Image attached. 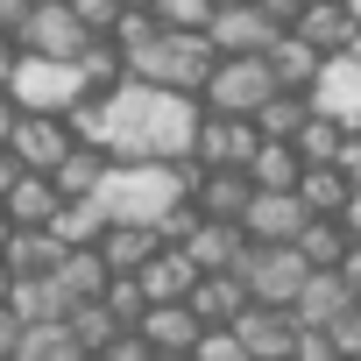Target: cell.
<instances>
[{"instance_id":"52a82bcc","label":"cell","mask_w":361,"mask_h":361,"mask_svg":"<svg viewBox=\"0 0 361 361\" xmlns=\"http://www.w3.org/2000/svg\"><path fill=\"white\" fill-rule=\"evenodd\" d=\"M206 43L220 50V57H269L276 43H283V22L269 15V8H220L213 15V29H206Z\"/></svg>"},{"instance_id":"cb8c5ba5","label":"cell","mask_w":361,"mask_h":361,"mask_svg":"<svg viewBox=\"0 0 361 361\" xmlns=\"http://www.w3.org/2000/svg\"><path fill=\"white\" fill-rule=\"evenodd\" d=\"M8 305H15L22 326H57V319H71V298L57 290V276H22Z\"/></svg>"},{"instance_id":"6f0895ef","label":"cell","mask_w":361,"mask_h":361,"mask_svg":"<svg viewBox=\"0 0 361 361\" xmlns=\"http://www.w3.org/2000/svg\"><path fill=\"white\" fill-rule=\"evenodd\" d=\"M347 15H354V22H361V0H347Z\"/></svg>"},{"instance_id":"4fadbf2b","label":"cell","mask_w":361,"mask_h":361,"mask_svg":"<svg viewBox=\"0 0 361 361\" xmlns=\"http://www.w3.org/2000/svg\"><path fill=\"white\" fill-rule=\"evenodd\" d=\"M312 114L340 121L347 135H361V57H333L312 85Z\"/></svg>"},{"instance_id":"ffe728a7","label":"cell","mask_w":361,"mask_h":361,"mask_svg":"<svg viewBox=\"0 0 361 361\" xmlns=\"http://www.w3.org/2000/svg\"><path fill=\"white\" fill-rule=\"evenodd\" d=\"M156 255H163V234H156V227H106V234H99V262H106L114 276H142Z\"/></svg>"},{"instance_id":"ee69618b","label":"cell","mask_w":361,"mask_h":361,"mask_svg":"<svg viewBox=\"0 0 361 361\" xmlns=\"http://www.w3.org/2000/svg\"><path fill=\"white\" fill-rule=\"evenodd\" d=\"M15 347H22V319L15 305H0V361H15Z\"/></svg>"},{"instance_id":"1f68e13d","label":"cell","mask_w":361,"mask_h":361,"mask_svg":"<svg viewBox=\"0 0 361 361\" xmlns=\"http://www.w3.org/2000/svg\"><path fill=\"white\" fill-rule=\"evenodd\" d=\"M64 326H71V340L85 347V361H99V354H106V347H114L121 333H135V326H121V319H114L106 305H78V312H71Z\"/></svg>"},{"instance_id":"3957f363","label":"cell","mask_w":361,"mask_h":361,"mask_svg":"<svg viewBox=\"0 0 361 361\" xmlns=\"http://www.w3.org/2000/svg\"><path fill=\"white\" fill-rule=\"evenodd\" d=\"M213 71H220V50H213L206 36H170V29H163L149 50H135V57H128V78H135V85L185 92V99H206Z\"/></svg>"},{"instance_id":"9c48e42d","label":"cell","mask_w":361,"mask_h":361,"mask_svg":"<svg viewBox=\"0 0 361 361\" xmlns=\"http://www.w3.org/2000/svg\"><path fill=\"white\" fill-rule=\"evenodd\" d=\"M15 163L22 170H36V177H57L64 170V156L78 149L71 142V128H64V114H22V128H15Z\"/></svg>"},{"instance_id":"4dcf8cb0","label":"cell","mask_w":361,"mask_h":361,"mask_svg":"<svg viewBox=\"0 0 361 361\" xmlns=\"http://www.w3.org/2000/svg\"><path fill=\"white\" fill-rule=\"evenodd\" d=\"M64 262V248L50 241V234H36V227H15V241H8V269H15V283L22 276H50Z\"/></svg>"},{"instance_id":"7c38bea8","label":"cell","mask_w":361,"mask_h":361,"mask_svg":"<svg viewBox=\"0 0 361 361\" xmlns=\"http://www.w3.org/2000/svg\"><path fill=\"white\" fill-rule=\"evenodd\" d=\"M234 333H241V347H248L255 361H290L298 340H305L298 312H276V305H248V312L234 319Z\"/></svg>"},{"instance_id":"d590c367","label":"cell","mask_w":361,"mask_h":361,"mask_svg":"<svg viewBox=\"0 0 361 361\" xmlns=\"http://www.w3.org/2000/svg\"><path fill=\"white\" fill-rule=\"evenodd\" d=\"M354 241L340 234V220H312L305 234H298V255L312 262V269H340V255H347Z\"/></svg>"},{"instance_id":"f6af8a7d","label":"cell","mask_w":361,"mask_h":361,"mask_svg":"<svg viewBox=\"0 0 361 361\" xmlns=\"http://www.w3.org/2000/svg\"><path fill=\"white\" fill-rule=\"evenodd\" d=\"M290 361H340V354H333V340H326V333H305Z\"/></svg>"},{"instance_id":"5bb4252c","label":"cell","mask_w":361,"mask_h":361,"mask_svg":"<svg viewBox=\"0 0 361 361\" xmlns=\"http://www.w3.org/2000/svg\"><path fill=\"white\" fill-rule=\"evenodd\" d=\"M135 283H142V298H149V305H192V290L206 283V269H199L185 248H163Z\"/></svg>"},{"instance_id":"c3c4849f","label":"cell","mask_w":361,"mask_h":361,"mask_svg":"<svg viewBox=\"0 0 361 361\" xmlns=\"http://www.w3.org/2000/svg\"><path fill=\"white\" fill-rule=\"evenodd\" d=\"M15 128H22V106H15V92H0V149L15 142Z\"/></svg>"},{"instance_id":"7bdbcfd3","label":"cell","mask_w":361,"mask_h":361,"mask_svg":"<svg viewBox=\"0 0 361 361\" xmlns=\"http://www.w3.org/2000/svg\"><path fill=\"white\" fill-rule=\"evenodd\" d=\"M340 177H347V192H361V135H347L340 142V163H333Z\"/></svg>"},{"instance_id":"836d02e7","label":"cell","mask_w":361,"mask_h":361,"mask_svg":"<svg viewBox=\"0 0 361 361\" xmlns=\"http://www.w3.org/2000/svg\"><path fill=\"white\" fill-rule=\"evenodd\" d=\"M170 36H206L213 29V15H220V0H156V8H149Z\"/></svg>"},{"instance_id":"e0dca14e","label":"cell","mask_w":361,"mask_h":361,"mask_svg":"<svg viewBox=\"0 0 361 361\" xmlns=\"http://www.w3.org/2000/svg\"><path fill=\"white\" fill-rule=\"evenodd\" d=\"M135 333H142L156 354H192V347L206 340V326H199V312H192V305H149Z\"/></svg>"},{"instance_id":"484cf974","label":"cell","mask_w":361,"mask_h":361,"mask_svg":"<svg viewBox=\"0 0 361 361\" xmlns=\"http://www.w3.org/2000/svg\"><path fill=\"white\" fill-rule=\"evenodd\" d=\"M106 177H114V156H106V149H71L64 170L50 177V185H57L64 199H99V192H106Z\"/></svg>"},{"instance_id":"8fae6325","label":"cell","mask_w":361,"mask_h":361,"mask_svg":"<svg viewBox=\"0 0 361 361\" xmlns=\"http://www.w3.org/2000/svg\"><path fill=\"white\" fill-rule=\"evenodd\" d=\"M92 50V36L78 29V15H71V0L64 8H36V22L22 29V57H50V64H78Z\"/></svg>"},{"instance_id":"2e32d148","label":"cell","mask_w":361,"mask_h":361,"mask_svg":"<svg viewBox=\"0 0 361 361\" xmlns=\"http://www.w3.org/2000/svg\"><path fill=\"white\" fill-rule=\"evenodd\" d=\"M185 255H192L206 276H234L241 255H248V234H241L234 220H199V234L185 241Z\"/></svg>"},{"instance_id":"f35d334b","label":"cell","mask_w":361,"mask_h":361,"mask_svg":"<svg viewBox=\"0 0 361 361\" xmlns=\"http://www.w3.org/2000/svg\"><path fill=\"white\" fill-rule=\"evenodd\" d=\"M192 361H255V354L241 347V333H234V326H206V340L192 347Z\"/></svg>"},{"instance_id":"5b68a950","label":"cell","mask_w":361,"mask_h":361,"mask_svg":"<svg viewBox=\"0 0 361 361\" xmlns=\"http://www.w3.org/2000/svg\"><path fill=\"white\" fill-rule=\"evenodd\" d=\"M241 283H248V298L255 305H276V312H298V298H305V283L319 276L298 248H248L241 255V269H234Z\"/></svg>"},{"instance_id":"4316f807","label":"cell","mask_w":361,"mask_h":361,"mask_svg":"<svg viewBox=\"0 0 361 361\" xmlns=\"http://www.w3.org/2000/svg\"><path fill=\"white\" fill-rule=\"evenodd\" d=\"M347 305H354V298H347V283H340L333 269H319V276L305 283V298H298V326H305V333H326Z\"/></svg>"},{"instance_id":"f1b7e54d","label":"cell","mask_w":361,"mask_h":361,"mask_svg":"<svg viewBox=\"0 0 361 361\" xmlns=\"http://www.w3.org/2000/svg\"><path fill=\"white\" fill-rule=\"evenodd\" d=\"M298 199H305L312 220H340V206H347V177H340L333 163H312V170L298 177Z\"/></svg>"},{"instance_id":"6da1fadb","label":"cell","mask_w":361,"mask_h":361,"mask_svg":"<svg viewBox=\"0 0 361 361\" xmlns=\"http://www.w3.org/2000/svg\"><path fill=\"white\" fill-rule=\"evenodd\" d=\"M206 106L185 92H156V85H121L106 92V156L114 163H192Z\"/></svg>"},{"instance_id":"d6986e66","label":"cell","mask_w":361,"mask_h":361,"mask_svg":"<svg viewBox=\"0 0 361 361\" xmlns=\"http://www.w3.org/2000/svg\"><path fill=\"white\" fill-rule=\"evenodd\" d=\"M248 199H255L248 170H199V192H192V206H199L206 220H234V227H241Z\"/></svg>"},{"instance_id":"44dd1931","label":"cell","mask_w":361,"mask_h":361,"mask_svg":"<svg viewBox=\"0 0 361 361\" xmlns=\"http://www.w3.org/2000/svg\"><path fill=\"white\" fill-rule=\"evenodd\" d=\"M0 213H8L15 227H36V234H50V220L64 213V192L50 185V177H36V170H29L22 185H15L8 199H0Z\"/></svg>"},{"instance_id":"60d3db41","label":"cell","mask_w":361,"mask_h":361,"mask_svg":"<svg viewBox=\"0 0 361 361\" xmlns=\"http://www.w3.org/2000/svg\"><path fill=\"white\" fill-rule=\"evenodd\" d=\"M36 22V8H29V0H0V36H8V43H22V29Z\"/></svg>"},{"instance_id":"603a6c76","label":"cell","mask_w":361,"mask_h":361,"mask_svg":"<svg viewBox=\"0 0 361 361\" xmlns=\"http://www.w3.org/2000/svg\"><path fill=\"white\" fill-rule=\"evenodd\" d=\"M106 227H114V220H106L99 199H64V213L50 220V241H57V248H99Z\"/></svg>"},{"instance_id":"74e56055","label":"cell","mask_w":361,"mask_h":361,"mask_svg":"<svg viewBox=\"0 0 361 361\" xmlns=\"http://www.w3.org/2000/svg\"><path fill=\"white\" fill-rule=\"evenodd\" d=\"M99 305H106L121 326H142V312H149V298H142V283H135V276H114V290H106Z\"/></svg>"},{"instance_id":"d6a6232c","label":"cell","mask_w":361,"mask_h":361,"mask_svg":"<svg viewBox=\"0 0 361 361\" xmlns=\"http://www.w3.org/2000/svg\"><path fill=\"white\" fill-rule=\"evenodd\" d=\"M15 361H85V347H78V340H71V326L57 319V326H22Z\"/></svg>"},{"instance_id":"680465c9","label":"cell","mask_w":361,"mask_h":361,"mask_svg":"<svg viewBox=\"0 0 361 361\" xmlns=\"http://www.w3.org/2000/svg\"><path fill=\"white\" fill-rule=\"evenodd\" d=\"M156 361H192V354H156Z\"/></svg>"},{"instance_id":"8992f818","label":"cell","mask_w":361,"mask_h":361,"mask_svg":"<svg viewBox=\"0 0 361 361\" xmlns=\"http://www.w3.org/2000/svg\"><path fill=\"white\" fill-rule=\"evenodd\" d=\"M8 92H15L22 114H71L78 99H92L85 78H78V64H50V57H22V71H15Z\"/></svg>"},{"instance_id":"7a4b0ae2","label":"cell","mask_w":361,"mask_h":361,"mask_svg":"<svg viewBox=\"0 0 361 361\" xmlns=\"http://www.w3.org/2000/svg\"><path fill=\"white\" fill-rule=\"evenodd\" d=\"M192 192H199V163H114L99 206L114 227H163L177 206H192Z\"/></svg>"},{"instance_id":"277c9868","label":"cell","mask_w":361,"mask_h":361,"mask_svg":"<svg viewBox=\"0 0 361 361\" xmlns=\"http://www.w3.org/2000/svg\"><path fill=\"white\" fill-rule=\"evenodd\" d=\"M276 99V78H269V57H220L213 85H206V114H227V121H255L262 106Z\"/></svg>"},{"instance_id":"9f6ffc18","label":"cell","mask_w":361,"mask_h":361,"mask_svg":"<svg viewBox=\"0 0 361 361\" xmlns=\"http://www.w3.org/2000/svg\"><path fill=\"white\" fill-rule=\"evenodd\" d=\"M29 8H64V0H29Z\"/></svg>"},{"instance_id":"b9f144b4","label":"cell","mask_w":361,"mask_h":361,"mask_svg":"<svg viewBox=\"0 0 361 361\" xmlns=\"http://www.w3.org/2000/svg\"><path fill=\"white\" fill-rule=\"evenodd\" d=\"M99 361H156V347H149L142 333H121V340H114V347H106Z\"/></svg>"},{"instance_id":"9a60e30c","label":"cell","mask_w":361,"mask_h":361,"mask_svg":"<svg viewBox=\"0 0 361 361\" xmlns=\"http://www.w3.org/2000/svg\"><path fill=\"white\" fill-rule=\"evenodd\" d=\"M290 36H305L326 64H333V57H361V22H354L347 8H305Z\"/></svg>"},{"instance_id":"ba28073f","label":"cell","mask_w":361,"mask_h":361,"mask_svg":"<svg viewBox=\"0 0 361 361\" xmlns=\"http://www.w3.org/2000/svg\"><path fill=\"white\" fill-rule=\"evenodd\" d=\"M312 227V213H305V199L298 192H255L248 199V213H241V234H248V248H298V234Z\"/></svg>"},{"instance_id":"681fc988","label":"cell","mask_w":361,"mask_h":361,"mask_svg":"<svg viewBox=\"0 0 361 361\" xmlns=\"http://www.w3.org/2000/svg\"><path fill=\"white\" fill-rule=\"evenodd\" d=\"M15 71H22V43H8V36H0V92L15 85Z\"/></svg>"},{"instance_id":"816d5d0a","label":"cell","mask_w":361,"mask_h":361,"mask_svg":"<svg viewBox=\"0 0 361 361\" xmlns=\"http://www.w3.org/2000/svg\"><path fill=\"white\" fill-rule=\"evenodd\" d=\"M15 298V269H8V255H0V305Z\"/></svg>"},{"instance_id":"7402d4cb","label":"cell","mask_w":361,"mask_h":361,"mask_svg":"<svg viewBox=\"0 0 361 361\" xmlns=\"http://www.w3.org/2000/svg\"><path fill=\"white\" fill-rule=\"evenodd\" d=\"M319 71H326V57H319L305 36H283V43L269 50V78H276V92H305V99H312Z\"/></svg>"},{"instance_id":"ab89813d","label":"cell","mask_w":361,"mask_h":361,"mask_svg":"<svg viewBox=\"0 0 361 361\" xmlns=\"http://www.w3.org/2000/svg\"><path fill=\"white\" fill-rule=\"evenodd\" d=\"M326 340H333V354H340V361H361V298L326 326Z\"/></svg>"},{"instance_id":"ac0fdd59","label":"cell","mask_w":361,"mask_h":361,"mask_svg":"<svg viewBox=\"0 0 361 361\" xmlns=\"http://www.w3.org/2000/svg\"><path fill=\"white\" fill-rule=\"evenodd\" d=\"M50 276H57V290L71 298V312H78V305H99V298L114 290V269L99 262V248H64V262H57Z\"/></svg>"},{"instance_id":"f907efd6","label":"cell","mask_w":361,"mask_h":361,"mask_svg":"<svg viewBox=\"0 0 361 361\" xmlns=\"http://www.w3.org/2000/svg\"><path fill=\"white\" fill-rule=\"evenodd\" d=\"M22 177H29V170H22V163H15V149H0V199H8V192H15V185H22Z\"/></svg>"},{"instance_id":"e575fe53","label":"cell","mask_w":361,"mask_h":361,"mask_svg":"<svg viewBox=\"0 0 361 361\" xmlns=\"http://www.w3.org/2000/svg\"><path fill=\"white\" fill-rule=\"evenodd\" d=\"M340 142H347V128H340V121H326V114H312V121H305V135H298L290 149H298V163L312 170V163H340Z\"/></svg>"},{"instance_id":"db71d44e","label":"cell","mask_w":361,"mask_h":361,"mask_svg":"<svg viewBox=\"0 0 361 361\" xmlns=\"http://www.w3.org/2000/svg\"><path fill=\"white\" fill-rule=\"evenodd\" d=\"M305 8H347V0H305Z\"/></svg>"},{"instance_id":"83f0119b","label":"cell","mask_w":361,"mask_h":361,"mask_svg":"<svg viewBox=\"0 0 361 361\" xmlns=\"http://www.w3.org/2000/svg\"><path fill=\"white\" fill-rule=\"evenodd\" d=\"M298 177H305V163H298L290 142H262L255 163H248V185L255 192H298Z\"/></svg>"},{"instance_id":"f5cc1de1","label":"cell","mask_w":361,"mask_h":361,"mask_svg":"<svg viewBox=\"0 0 361 361\" xmlns=\"http://www.w3.org/2000/svg\"><path fill=\"white\" fill-rule=\"evenodd\" d=\"M121 8H128V15H149V8H156V0H121Z\"/></svg>"},{"instance_id":"d4e9b609","label":"cell","mask_w":361,"mask_h":361,"mask_svg":"<svg viewBox=\"0 0 361 361\" xmlns=\"http://www.w3.org/2000/svg\"><path fill=\"white\" fill-rule=\"evenodd\" d=\"M248 305H255V298H248V283H241V276H206V283L192 290V312H199V326H234Z\"/></svg>"},{"instance_id":"11a10c76","label":"cell","mask_w":361,"mask_h":361,"mask_svg":"<svg viewBox=\"0 0 361 361\" xmlns=\"http://www.w3.org/2000/svg\"><path fill=\"white\" fill-rule=\"evenodd\" d=\"M220 8H234V0H220ZM241 8H269V0H241Z\"/></svg>"},{"instance_id":"30bf717a","label":"cell","mask_w":361,"mask_h":361,"mask_svg":"<svg viewBox=\"0 0 361 361\" xmlns=\"http://www.w3.org/2000/svg\"><path fill=\"white\" fill-rule=\"evenodd\" d=\"M255 149H262L255 121L206 114V121H199V149H192V163H199V170H248V163H255Z\"/></svg>"},{"instance_id":"f546056e","label":"cell","mask_w":361,"mask_h":361,"mask_svg":"<svg viewBox=\"0 0 361 361\" xmlns=\"http://www.w3.org/2000/svg\"><path fill=\"white\" fill-rule=\"evenodd\" d=\"M305 121H312V99H305V92H276V99L255 114V135H262V142H298Z\"/></svg>"},{"instance_id":"7dc6e473","label":"cell","mask_w":361,"mask_h":361,"mask_svg":"<svg viewBox=\"0 0 361 361\" xmlns=\"http://www.w3.org/2000/svg\"><path fill=\"white\" fill-rule=\"evenodd\" d=\"M340 234L361 248V192H347V206H340Z\"/></svg>"},{"instance_id":"8d00e7d4","label":"cell","mask_w":361,"mask_h":361,"mask_svg":"<svg viewBox=\"0 0 361 361\" xmlns=\"http://www.w3.org/2000/svg\"><path fill=\"white\" fill-rule=\"evenodd\" d=\"M71 15H78V29L92 36V43H114V29H121V0H71Z\"/></svg>"},{"instance_id":"bcb514c9","label":"cell","mask_w":361,"mask_h":361,"mask_svg":"<svg viewBox=\"0 0 361 361\" xmlns=\"http://www.w3.org/2000/svg\"><path fill=\"white\" fill-rule=\"evenodd\" d=\"M333 276H340V283H347V298H361V248H347V255H340V269H333Z\"/></svg>"}]
</instances>
